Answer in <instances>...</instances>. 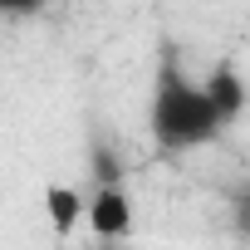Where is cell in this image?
I'll use <instances>...</instances> for the list:
<instances>
[{
  "label": "cell",
  "mask_w": 250,
  "mask_h": 250,
  "mask_svg": "<svg viewBox=\"0 0 250 250\" xmlns=\"http://www.w3.org/2000/svg\"><path fill=\"white\" fill-rule=\"evenodd\" d=\"M83 206H88V201H83L79 187H69V182H49V187H44V216H49V226H54L59 240L83 226Z\"/></svg>",
  "instance_id": "cell-4"
},
{
  "label": "cell",
  "mask_w": 250,
  "mask_h": 250,
  "mask_svg": "<svg viewBox=\"0 0 250 250\" xmlns=\"http://www.w3.org/2000/svg\"><path fill=\"white\" fill-rule=\"evenodd\" d=\"M83 221L98 240H128L133 235V201L123 191V182H98L93 201L83 206Z\"/></svg>",
  "instance_id": "cell-2"
},
{
  "label": "cell",
  "mask_w": 250,
  "mask_h": 250,
  "mask_svg": "<svg viewBox=\"0 0 250 250\" xmlns=\"http://www.w3.org/2000/svg\"><path fill=\"white\" fill-rule=\"evenodd\" d=\"M226 128L216 103L206 98V88L196 79L182 74L177 54L162 49L157 79H152V103H147V133L162 152H196L206 143H216V133Z\"/></svg>",
  "instance_id": "cell-1"
},
{
  "label": "cell",
  "mask_w": 250,
  "mask_h": 250,
  "mask_svg": "<svg viewBox=\"0 0 250 250\" xmlns=\"http://www.w3.org/2000/svg\"><path fill=\"white\" fill-rule=\"evenodd\" d=\"M201 88H206V98L216 103L221 123H235V118L245 113L250 88H245V79H240V69H235V64H216V69H211V79H206Z\"/></svg>",
  "instance_id": "cell-3"
},
{
  "label": "cell",
  "mask_w": 250,
  "mask_h": 250,
  "mask_svg": "<svg viewBox=\"0 0 250 250\" xmlns=\"http://www.w3.org/2000/svg\"><path fill=\"white\" fill-rule=\"evenodd\" d=\"M230 226H235V235L250 240V187H235L230 191Z\"/></svg>",
  "instance_id": "cell-5"
},
{
  "label": "cell",
  "mask_w": 250,
  "mask_h": 250,
  "mask_svg": "<svg viewBox=\"0 0 250 250\" xmlns=\"http://www.w3.org/2000/svg\"><path fill=\"white\" fill-rule=\"evenodd\" d=\"M40 10H44V0H0V15L5 20H30Z\"/></svg>",
  "instance_id": "cell-6"
}]
</instances>
